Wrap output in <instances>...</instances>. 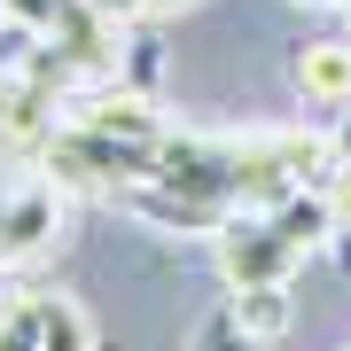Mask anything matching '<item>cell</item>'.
<instances>
[{
    "instance_id": "8",
    "label": "cell",
    "mask_w": 351,
    "mask_h": 351,
    "mask_svg": "<svg viewBox=\"0 0 351 351\" xmlns=\"http://www.w3.org/2000/svg\"><path fill=\"white\" fill-rule=\"evenodd\" d=\"M180 8H195V0H149V16H180Z\"/></svg>"
},
{
    "instance_id": "3",
    "label": "cell",
    "mask_w": 351,
    "mask_h": 351,
    "mask_svg": "<svg viewBox=\"0 0 351 351\" xmlns=\"http://www.w3.org/2000/svg\"><path fill=\"white\" fill-rule=\"evenodd\" d=\"M0 351H94V328H86V313H78L71 297L24 289V297H8V313H0Z\"/></svg>"
},
{
    "instance_id": "2",
    "label": "cell",
    "mask_w": 351,
    "mask_h": 351,
    "mask_svg": "<svg viewBox=\"0 0 351 351\" xmlns=\"http://www.w3.org/2000/svg\"><path fill=\"white\" fill-rule=\"evenodd\" d=\"M63 180L55 172H16L8 188H0V265H32L47 258L55 242H63Z\"/></svg>"
},
{
    "instance_id": "4",
    "label": "cell",
    "mask_w": 351,
    "mask_h": 351,
    "mask_svg": "<svg viewBox=\"0 0 351 351\" xmlns=\"http://www.w3.org/2000/svg\"><path fill=\"white\" fill-rule=\"evenodd\" d=\"M289 78H297V94L313 101V110L343 117L351 110V39H304V47L289 55Z\"/></svg>"
},
{
    "instance_id": "7",
    "label": "cell",
    "mask_w": 351,
    "mask_h": 351,
    "mask_svg": "<svg viewBox=\"0 0 351 351\" xmlns=\"http://www.w3.org/2000/svg\"><path fill=\"white\" fill-rule=\"evenodd\" d=\"M328 211H336V234H351V164L328 172Z\"/></svg>"
},
{
    "instance_id": "5",
    "label": "cell",
    "mask_w": 351,
    "mask_h": 351,
    "mask_svg": "<svg viewBox=\"0 0 351 351\" xmlns=\"http://www.w3.org/2000/svg\"><path fill=\"white\" fill-rule=\"evenodd\" d=\"M226 313H234V328L250 343H274L297 320V297H289V281H234L226 289Z\"/></svg>"
},
{
    "instance_id": "1",
    "label": "cell",
    "mask_w": 351,
    "mask_h": 351,
    "mask_svg": "<svg viewBox=\"0 0 351 351\" xmlns=\"http://www.w3.org/2000/svg\"><path fill=\"white\" fill-rule=\"evenodd\" d=\"M336 234V211H328V188H304V195H281V203H258V211H234L219 226V265H226V289L234 281H289L320 242Z\"/></svg>"
},
{
    "instance_id": "6",
    "label": "cell",
    "mask_w": 351,
    "mask_h": 351,
    "mask_svg": "<svg viewBox=\"0 0 351 351\" xmlns=\"http://www.w3.org/2000/svg\"><path fill=\"white\" fill-rule=\"evenodd\" d=\"M188 351H258V343L242 336V328H234V313H226V304H219V313H211V320L195 328V343H188Z\"/></svg>"
}]
</instances>
